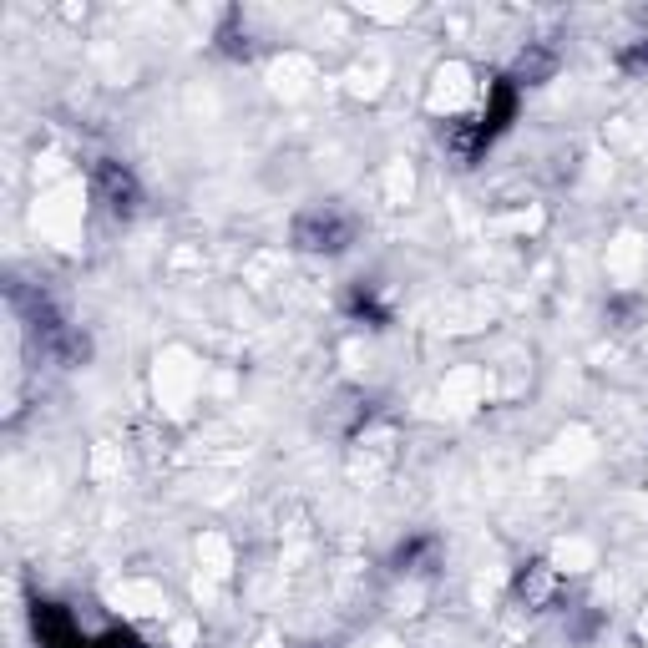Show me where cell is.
Segmentation results:
<instances>
[{
  "label": "cell",
  "mask_w": 648,
  "mask_h": 648,
  "mask_svg": "<svg viewBox=\"0 0 648 648\" xmlns=\"http://www.w3.org/2000/svg\"><path fill=\"white\" fill-rule=\"evenodd\" d=\"M552 588H557V578H552V567H547V562H532L527 573L517 578V593H522L532 608H537V603H547V598H552Z\"/></svg>",
  "instance_id": "3"
},
{
  "label": "cell",
  "mask_w": 648,
  "mask_h": 648,
  "mask_svg": "<svg viewBox=\"0 0 648 648\" xmlns=\"http://www.w3.org/2000/svg\"><path fill=\"white\" fill-rule=\"evenodd\" d=\"M350 233H355V223L350 218H335V213H314V218H299V228H294V238L304 243V249H324V254H335V249H345L350 243Z\"/></svg>",
  "instance_id": "1"
},
{
  "label": "cell",
  "mask_w": 648,
  "mask_h": 648,
  "mask_svg": "<svg viewBox=\"0 0 648 648\" xmlns=\"http://www.w3.org/2000/svg\"><path fill=\"white\" fill-rule=\"evenodd\" d=\"M97 193H102V203H107L117 218H132V213H137V183H132L127 168H117V162H107V168L97 173Z\"/></svg>",
  "instance_id": "2"
}]
</instances>
